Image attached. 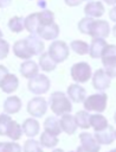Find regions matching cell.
Masks as SVG:
<instances>
[{"label": "cell", "mask_w": 116, "mask_h": 152, "mask_svg": "<svg viewBox=\"0 0 116 152\" xmlns=\"http://www.w3.org/2000/svg\"><path fill=\"white\" fill-rule=\"evenodd\" d=\"M50 108L56 115H63L66 113H70L72 110L71 100L69 96L63 91H54L50 95L49 99Z\"/></svg>", "instance_id": "6da1fadb"}, {"label": "cell", "mask_w": 116, "mask_h": 152, "mask_svg": "<svg viewBox=\"0 0 116 152\" xmlns=\"http://www.w3.org/2000/svg\"><path fill=\"white\" fill-rule=\"evenodd\" d=\"M107 102H108V96L104 91H99L97 94H92L83 101L84 109L88 112H97L102 113L107 108Z\"/></svg>", "instance_id": "7a4b0ae2"}, {"label": "cell", "mask_w": 116, "mask_h": 152, "mask_svg": "<svg viewBox=\"0 0 116 152\" xmlns=\"http://www.w3.org/2000/svg\"><path fill=\"white\" fill-rule=\"evenodd\" d=\"M101 58L108 76L116 77V45H107Z\"/></svg>", "instance_id": "3957f363"}, {"label": "cell", "mask_w": 116, "mask_h": 152, "mask_svg": "<svg viewBox=\"0 0 116 152\" xmlns=\"http://www.w3.org/2000/svg\"><path fill=\"white\" fill-rule=\"evenodd\" d=\"M50 86H51V82L49 77L44 74H37L34 77L30 78L28 84H27L30 91L36 95L47 93V90L50 89Z\"/></svg>", "instance_id": "277c9868"}, {"label": "cell", "mask_w": 116, "mask_h": 152, "mask_svg": "<svg viewBox=\"0 0 116 152\" xmlns=\"http://www.w3.org/2000/svg\"><path fill=\"white\" fill-rule=\"evenodd\" d=\"M91 75V66L86 62H78L71 66V77L77 83L88 82Z\"/></svg>", "instance_id": "5b68a950"}, {"label": "cell", "mask_w": 116, "mask_h": 152, "mask_svg": "<svg viewBox=\"0 0 116 152\" xmlns=\"http://www.w3.org/2000/svg\"><path fill=\"white\" fill-rule=\"evenodd\" d=\"M49 53L50 56L57 62L62 63L69 57V46L63 40H54L49 46Z\"/></svg>", "instance_id": "8992f818"}, {"label": "cell", "mask_w": 116, "mask_h": 152, "mask_svg": "<svg viewBox=\"0 0 116 152\" xmlns=\"http://www.w3.org/2000/svg\"><path fill=\"white\" fill-rule=\"evenodd\" d=\"M80 146L77 148V152H99L101 147L95 137L88 132H82L79 134Z\"/></svg>", "instance_id": "52a82bcc"}, {"label": "cell", "mask_w": 116, "mask_h": 152, "mask_svg": "<svg viewBox=\"0 0 116 152\" xmlns=\"http://www.w3.org/2000/svg\"><path fill=\"white\" fill-rule=\"evenodd\" d=\"M47 110V102L44 97H33L27 103V112L33 118L43 116Z\"/></svg>", "instance_id": "ba28073f"}, {"label": "cell", "mask_w": 116, "mask_h": 152, "mask_svg": "<svg viewBox=\"0 0 116 152\" xmlns=\"http://www.w3.org/2000/svg\"><path fill=\"white\" fill-rule=\"evenodd\" d=\"M110 76H108V74L104 71V69H97L95 71V74L92 75V86L96 90L99 91H104L109 88L110 86Z\"/></svg>", "instance_id": "9c48e42d"}, {"label": "cell", "mask_w": 116, "mask_h": 152, "mask_svg": "<svg viewBox=\"0 0 116 152\" xmlns=\"http://www.w3.org/2000/svg\"><path fill=\"white\" fill-rule=\"evenodd\" d=\"M13 52L17 57L21 58V59H30L32 56H34L28 42L26 40V38L17 40L13 45Z\"/></svg>", "instance_id": "30bf717a"}, {"label": "cell", "mask_w": 116, "mask_h": 152, "mask_svg": "<svg viewBox=\"0 0 116 152\" xmlns=\"http://www.w3.org/2000/svg\"><path fill=\"white\" fill-rule=\"evenodd\" d=\"M110 32V26L105 20H94L89 36L92 38H105L109 36Z\"/></svg>", "instance_id": "8fae6325"}, {"label": "cell", "mask_w": 116, "mask_h": 152, "mask_svg": "<svg viewBox=\"0 0 116 152\" xmlns=\"http://www.w3.org/2000/svg\"><path fill=\"white\" fill-rule=\"evenodd\" d=\"M40 38L45 39V40H53L58 37L59 34V26L53 21L51 24H45V25H41L38 30V33H37Z\"/></svg>", "instance_id": "7c38bea8"}, {"label": "cell", "mask_w": 116, "mask_h": 152, "mask_svg": "<svg viewBox=\"0 0 116 152\" xmlns=\"http://www.w3.org/2000/svg\"><path fill=\"white\" fill-rule=\"evenodd\" d=\"M94 137L99 145H109L115 140V129L111 126H108L102 131H97Z\"/></svg>", "instance_id": "4fadbf2b"}, {"label": "cell", "mask_w": 116, "mask_h": 152, "mask_svg": "<svg viewBox=\"0 0 116 152\" xmlns=\"http://www.w3.org/2000/svg\"><path fill=\"white\" fill-rule=\"evenodd\" d=\"M107 42L104 40V38H92L91 44L89 46V55L92 58H101L104 49L107 48Z\"/></svg>", "instance_id": "5bb4252c"}, {"label": "cell", "mask_w": 116, "mask_h": 152, "mask_svg": "<svg viewBox=\"0 0 116 152\" xmlns=\"http://www.w3.org/2000/svg\"><path fill=\"white\" fill-rule=\"evenodd\" d=\"M67 96L71 101L73 102H83L85 100V96H86V93H85V89L77 84V83H73V84H70L69 88H67Z\"/></svg>", "instance_id": "9a60e30c"}, {"label": "cell", "mask_w": 116, "mask_h": 152, "mask_svg": "<svg viewBox=\"0 0 116 152\" xmlns=\"http://www.w3.org/2000/svg\"><path fill=\"white\" fill-rule=\"evenodd\" d=\"M59 120H60V127L63 132H65L66 134H73L76 132L78 126L73 115H71L70 113H66V114H63Z\"/></svg>", "instance_id": "2e32d148"}, {"label": "cell", "mask_w": 116, "mask_h": 152, "mask_svg": "<svg viewBox=\"0 0 116 152\" xmlns=\"http://www.w3.org/2000/svg\"><path fill=\"white\" fill-rule=\"evenodd\" d=\"M18 87H19L18 77L14 74H9V72L5 76V78H4V81H2V83L0 86L1 90L4 93H6V94H11V93L15 91L18 89Z\"/></svg>", "instance_id": "e0dca14e"}, {"label": "cell", "mask_w": 116, "mask_h": 152, "mask_svg": "<svg viewBox=\"0 0 116 152\" xmlns=\"http://www.w3.org/2000/svg\"><path fill=\"white\" fill-rule=\"evenodd\" d=\"M84 12H85L86 17L98 18L104 14V6L102 5L101 1H90L85 5Z\"/></svg>", "instance_id": "ac0fdd59"}, {"label": "cell", "mask_w": 116, "mask_h": 152, "mask_svg": "<svg viewBox=\"0 0 116 152\" xmlns=\"http://www.w3.org/2000/svg\"><path fill=\"white\" fill-rule=\"evenodd\" d=\"M38 70H39V65L32 59H26V62H22L20 65V74L28 80L34 77L38 74Z\"/></svg>", "instance_id": "d6986e66"}, {"label": "cell", "mask_w": 116, "mask_h": 152, "mask_svg": "<svg viewBox=\"0 0 116 152\" xmlns=\"http://www.w3.org/2000/svg\"><path fill=\"white\" fill-rule=\"evenodd\" d=\"M22 132L24 134H26L28 138H34L37 134H39V128H40V125L39 122L36 120V119H26L22 125Z\"/></svg>", "instance_id": "ffe728a7"}, {"label": "cell", "mask_w": 116, "mask_h": 152, "mask_svg": "<svg viewBox=\"0 0 116 152\" xmlns=\"http://www.w3.org/2000/svg\"><path fill=\"white\" fill-rule=\"evenodd\" d=\"M21 109V100L18 96H9L4 101V112L7 114H15Z\"/></svg>", "instance_id": "44dd1931"}, {"label": "cell", "mask_w": 116, "mask_h": 152, "mask_svg": "<svg viewBox=\"0 0 116 152\" xmlns=\"http://www.w3.org/2000/svg\"><path fill=\"white\" fill-rule=\"evenodd\" d=\"M41 23L39 19V13H32L25 18V28L31 34H37Z\"/></svg>", "instance_id": "7402d4cb"}, {"label": "cell", "mask_w": 116, "mask_h": 152, "mask_svg": "<svg viewBox=\"0 0 116 152\" xmlns=\"http://www.w3.org/2000/svg\"><path fill=\"white\" fill-rule=\"evenodd\" d=\"M44 129L53 135H59L62 132L60 127V120L57 119L56 116H49L44 121Z\"/></svg>", "instance_id": "603a6c76"}, {"label": "cell", "mask_w": 116, "mask_h": 152, "mask_svg": "<svg viewBox=\"0 0 116 152\" xmlns=\"http://www.w3.org/2000/svg\"><path fill=\"white\" fill-rule=\"evenodd\" d=\"M39 66L41 70L44 71H53L57 66V62L50 56L49 51L47 52H43L40 56H39Z\"/></svg>", "instance_id": "cb8c5ba5"}, {"label": "cell", "mask_w": 116, "mask_h": 152, "mask_svg": "<svg viewBox=\"0 0 116 152\" xmlns=\"http://www.w3.org/2000/svg\"><path fill=\"white\" fill-rule=\"evenodd\" d=\"M26 40L28 42L34 56H40L44 52V43L43 40L38 37V34H30L28 37H26Z\"/></svg>", "instance_id": "d4e9b609"}, {"label": "cell", "mask_w": 116, "mask_h": 152, "mask_svg": "<svg viewBox=\"0 0 116 152\" xmlns=\"http://www.w3.org/2000/svg\"><path fill=\"white\" fill-rule=\"evenodd\" d=\"M40 144L43 147H47V148H53L57 146L58 144V138L57 135H53L46 131H44L41 134H40Z\"/></svg>", "instance_id": "484cf974"}, {"label": "cell", "mask_w": 116, "mask_h": 152, "mask_svg": "<svg viewBox=\"0 0 116 152\" xmlns=\"http://www.w3.org/2000/svg\"><path fill=\"white\" fill-rule=\"evenodd\" d=\"M90 126L94 127V129L97 131H102L105 127H108V120L107 118H104L102 114H94L90 118Z\"/></svg>", "instance_id": "4316f807"}, {"label": "cell", "mask_w": 116, "mask_h": 152, "mask_svg": "<svg viewBox=\"0 0 116 152\" xmlns=\"http://www.w3.org/2000/svg\"><path fill=\"white\" fill-rule=\"evenodd\" d=\"M90 118H91V114L88 110H79L75 115L77 126L80 128H84V129L90 127Z\"/></svg>", "instance_id": "83f0119b"}, {"label": "cell", "mask_w": 116, "mask_h": 152, "mask_svg": "<svg viewBox=\"0 0 116 152\" xmlns=\"http://www.w3.org/2000/svg\"><path fill=\"white\" fill-rule=\"evenodd\" d=\"M8 28L14 32V33H19L25 28V19L22 17H13L9 19L8 21Z\"/></svg>", "instance_id": "f1b7e54d"}, {"label": "cell", "mask_w": 116, "mask_h": 152, "mask_svg": "<svg viewBox=\"0 0 116 152\" xmlns=\"http://www.w3.org/2000/svg\"><path fill=\"white\" fill-rule=\"evenodd\" d=\"M89 44L84 40H72L70 44V48L73 52L77 55H86L89 53Z\"/></svg>", "instance_id": "f546056e"}, {"label": "cell", "mask_w": 116, "mask_h": 152, "mask_svg": "<svg viewBox=\"0 0 116 152\" xmlns=\"http://www.w3.org/2000/svg\"><path fill=\"white\" fill-rule=\"evenodd\" d=\"M12 121L13 120L11 119V116L7 113L6 114L0 113V135H7Z\"/></svg>", "instance_id": "4dcf8cb0"}, {"label": "cell", "mask_w": 116, "mask_h": 152, "mask_svg": "<svg viewBox=\"0 0 116 152\" xmlns=\"http://www.w3.org/2000/svg\"><path fill=\"white\" fill-rule=\"evenodd\" d=\"M22 133H24V132H22V127H21L17 121L13 120L12 124H11V127H9V129H8L7 137L11 138L12 140H18V139H20V137H21Z\"/></svg>", "instance_id": "1f68e13d"}, {"label": "cell", "mask_w": 116, "mask_h": 152, "mask_svg": "<svg viewBox=\"0 0 116 152\" xmlns=\"http://www.w3.org/2000/svg\"><path fill=\"white\" fill-rule=\"evenodd\" d=\"M24 152H43L40 141H37L34 139H27L24 142Z\"/></svg>", "instance_id": "d6a6232c"}, {"label": "cell", "mask_w": 116, "mask_h": 152, "mask_svg": "<svg viewBox=\"0 0 116 152\" xmlns=\"http://www.w3.org/2000/svg\"><path fill=\"white\" fill-rule=\"evenodd\" d=\"M0 152H21V146L14 141H0Z\"/></svg>", "instance_id": "836d02e7"}, {"label": "cell", "mask_w": 116, "mask_h": 152, "mask_svg": "<svg viewBox=\"0 0 116 152\" xmlns=\"http://www.w3.org/2000/svg\"><path fill=\"white\" fill-rule=\"evenodd\" d=\"M94 18L91 17H85L83 19H80V21L78 23V30L80 31V33H84V34H89L90 32V27L94 23Z\"/></svg>", "instance_id": "e575fe53"}, {"label": "cell", "mask_w": 116, "mask_h": 152, "mask_svg": "<svg viewBox=\"0 0 116 152\" xmlns=\"http://www.w3.org/2000/svg\"><path fill=\"white\" fill-rule=\"evenodd\" d=\"M39 19H40V23L41 25H45V24H51L54 21V15H53V12L49 11V10H44L41 12H39ZM40 25V26H41Z\"/></svg>", "instance_id": "d590c367"}, {"label": "cell", "mask_w": 116, "mask_h": 152, "mask_svg": "<svg viewBox=\"0 0 116 152\" xmlns=\"http://www.w3.org/2000/svg\"><path fill=\"white\" fill-rule=\"evenodd\" d=\"M9 52V44L5 39L0 38V59H4L7 57Z\"/></svg>", "instance_id": "8d00e7d4"}, {"label": "cell", "mask_w": 116, "mask_h": 152, "mask_svg": "<svg viewBox=\"0 0 116 152\" xmlns=\"http://www.w3.org/2000/svg\"><path fill=\"white\" fill-rule=\"evenodd\" d=\"M8 74V69L5 66V65H0V86L5 78V76Z\"/></svg>", "instance_id": "74e56055"}, {"label": "cell", "mask_w": 116, "mask_h": 152, "mask_svg": "<svg viewBox=\"0 0 116 152\" xmlns=\"http://www.w3.org/2000/svg\"><path fill=\"white\" fill-rule=\"evenodd\" d=\"M64 1L67 6H78V5H80V2L83 0H64Z\"/></svg>", "instance_id": "f35d334b"}, {"label": "cell", "mask_w": 116, "mask_h": 152, "mask_svg": "<svg viewBox=\"0 0 116 152\" xmlns=\"http://www.w3.org/2000/svg\"><path fill=\"white\" fill-rule=\"evenodd\" d=\"M109 17H110V19H111L112 21L116 23V6L112 7V8L109 11Z\"/></svg>", "instance_id": "ab89813d"}, {"label": "cell", "mask_w": 116, "mask_h": 152, "mask_svg": "<svg viewBox=\"0 0 116 152\" xmlns=\"http://www.w3.org/2000/svg\"><path fill=\"white\" fill-rule=\"evenodd\" d=\"M12 2V0H0V8H5L7 6H9Z\"/></svg>", "instance_id": "60d3db41"}, {"label": "cell", "mask_w": 116, "mask_h": 152, "mask_svg": "<svg viewBox=\"0 0 116 152\" xmlns=\"http://www.w3.org/2000/svg\"><path fill=\"white\" fill-rule=\"evenodd\" d=\"M38 6L39 7H45L46 6V1L45 0H38Z\"/></svg>", "instance_id": "b9f144b4"}, {"label": "cell", "mask_w": 116, "mask_h": 152, "mask_svg": "<svg viewBox=\"0 0 116 152\" xmlns=\"http://www.w3.org/2000/svg\"><path fill=\"white\" fill-rule=\"evenodd\" d=\"M104 2H107L108 5H116V0H103Z\"/></svg>", "instance_id": "7bdbcfd3"}, {"label": "cell", "mask_w": 116, "mask_h": 152, "mask_svg": "<svg viewBox=\"0 0 116 152\" xmlns=\"http://www.w3.org/2000/svg\"><path fill=\"white\" fill-rule=\"evenodd\" d=\"M52 152H64V150H62V148H54Z\"/></svg>", "instance_id": "ee69618b"}, {"label": "cell", "mask_w": 116, "mask_h": 152, "mask_svg": "<svg viewBox=\"0 0 116 152\" xmlns=\"http://www.w3.org/2000/svg\"><path fill=\"white\" fill-rule=\"evenodd\" d=\"M112 32H114V36L116 37V25L114 26V28H112Z\"/></svg>", "instance_id": "f6af8a7d"}, {"label": "cell", "mask_w": 116, "mask_h": 152, "mask_svg": "<svg viewBox=\"0 0 116 152\" xmlns=\"http://www.w3.org/2000/svg\"><path fill=\"white\" fill-rule=\"evenodd\" d=\"M108 152H116V148H112V150H110V151H108Z\"/></svg>", "instance_id": "bcb514c9"}, {"label": "cell", "mask_w": 116, "mask_h": 152, "mask_svg": "<svg viewBox=\"0 0 116 152\" xmlns=\"http://www.w3.org/2000/svg\"><path fill=\"white\" fill-rule=\"evenodd\" d=\"M114 120H115V122H116V113L114 114Z\"/></svg>", "instance_id": "7dc6e473"}, {"label": "cell", "mask_w": 116, "mask_h": 152, "mask_svg": "<svg viewBox=\"0 0 116 152\" xmlns=\"http://www.w3.org/2000/svg\"><path fill=\"white\" fill-rule=\"evenodd\" d=\"M2 37V32H1V30H0V38Z\"/></svg>", "instance_id": "c3c4849f"}, {"label": "cell", "mask_w": 116, "mask_h": 152, "mask_svg": "<svg viewBox=\"0 0 116 152\" xmlns=\"http://www.w3.org/2000/svg\"><path fill=\"white\" fill-rule=\"evenodd\" d=\"M70 152H77V151H70Z\"/></svg>", "instance_id": "681fc988"}, {"label": "cell", "mask_w": 116, "mask_h": 152, "mask_svg": "<svg viewBox=\"0 0 116 152\" xmlns=\"http://www.w3.org/2000/svg\"><path fill=\"white\" fill-rule=\"evenodd\" d=\"M115 138H116V131H115Z\"/></svg>", "instance_id": "f907efd6"}, {"label": "cell", "mask_w": 116, "mask_h": 152, "mask_svg": "<svg viewBox=\"0 0 116 152\" xmlns=\"http://www.w3.org/2000/svg\"><path fill=\"white\" fill-rule=\"evenodd\" d=\"M83 1H89V0H83Z\"/></svg>", "instance_id": "816d5d0a"}]
</instances>
